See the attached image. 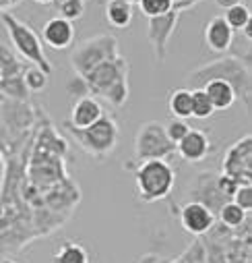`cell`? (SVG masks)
<instances>
[{
	"label": "cell",
	"instance_id": "4",
	"mask_svg": "<svg viewBox=\"0 0 252 263\" xmlns=\"http://www.w3.org/2000/svg\"><path fill=\"white\" fill-rule=\"evenodd\" d=\"M176 172L167 160H147L135 170V186L139 199L145 203L161 201L174 191Z\"/></svg>",
	"mask_w": 252,
	"mask_h": 263
},
{
	"label": "cell",
	"instance_id": "26",
	"mask_svg": "<svg viewBox=\"0 0 252 263\" xmlns=\"http://www.w3.org/2000/svg\"><path fill=\"white\" fill-rule=\"evenodd\" d=\"M163 128H165V135L170 137V141L172 143H178L188 130H191V126H188V122L184 120V118H170L165 124H163Z\"/></svg>",
	"mask_w": 252,
	"mask_h": 263
},
{
	"label": "cell",
	"instance_id": "1",
	"mask_svg": "<svg viewBox=\"0 0 252 263\" xmlns=\"http://www.w3.org/2000/svg\"><path fill=\"white\" fill-rule=\"evenodd\" d=\"M89 89V96L108 100L114 108H122L129 102V60L120 54L110 58L81 77Z\"/></svg>",
	"mask_w": 252,
	"mask_h": 263
},
{
	"label": "cell",
	"instance_id": "33",
	"mask_svg": "<svg viewBox=\"0 0 252 263\" xmlns=\"http://www.w3.org/2000/svg\"><path fill=\"white\" fill-rule=\"evenodd\" d=\"M170 3H174V0H170Z\"/></svg>",
	"mask_w": 252,
	"mask_h": 263
},
{
	"label": "cell",
	"instance_id": "15",
	"mask_svg": "<svg viewBox=\"0 0 252 263\" xmlns=\"http://www.w3.org/2000/svg\"><path fill=\"white\" fill-rule=\"evenodd\" d=\"M106 112H103V106L99 104L97 98L93 96H85V98H79L73 108H71V118L67 120L71 126L75 128H85V126H91L97 118H101Z\"/></svg>",
	"mask_w": 252,
	"mask_h": 263
},
{
	"label": "cell",
	"instance_id": "21",
	"mask_svg": "<svg viewBox=\"0 0 252 263\" xmlns=\"http://www.w3.org/2000/svg\"><path fill=\"white\" fill-rule=\"evenodd\" d=\"M248 216H250V214H246V212H244L242 208H238L234 201L223 203L221 210L217 212V218H219L221 226H225V228H240V226L246 222Z\"/></svg>",
	"mask_w": 252,
	"mask_h": 263
},
{
	"label": "cell",
	"instance_id": "31",
	"mask_svg": "<svg viewBox=\"0 0 252 263\" xmlns=\"http://www.w3.org/2000/svg\"><path fill=\"white\" fill-rule=\"evenodd\" d=\"M0 166H3V152H0Z\"/></svg>",
	"mask_w": 252,
	"mask_h": 263
},
{
	"label": "cell",
	"instance_id": "7",
	"mask_svg": "<svg viewBox=\"0 0 252 263\" xmlns=\"http://www.w3.org/2000/svg\"><path fill=\"white\" fill-rule=\"evenodd\" d=\"M174 154H176V143L170 141L161 122L147 120L139 126L135 137V160L139 164L147 160H167Z\"/></svg>",
	"mask_w": 252,
	"mask_h": 263
},
{
	"label": "cell",
	"instance_id": "29",
	"mask_svg": "<svg viewBox=\"0 0 252 263\" xmlns=\"http://www.w3.org/2000/svg\"><path fill=\"white\" fill-rule=\"evenodd\" d=\"M13 7H15V0H0V11L13 9Z\"/></svg>",
	"mask_w": 252,
	"mask_h": 263
},
{
	"label": "cell",
	"instance_id": "8",
	"mask_svg": "<svg viewBox=\"0 0 252 263\" xmlns=\"http://www.w3.org/2000/svg\"><path fill=\"white\" fill-rule=\"evenodd\" d=\"M221 174L238 184H252V135H244L225 152Z\"/></svg>",
	"mask_w": 252,
	"mask_h": 263
},
{
	"label": "cell",
	"instance_id": "9",
	"mask_svg": "<svg viewBox=\"0 0 252 263\" xmlns=\"http://www.w3.org/2000/svg\"><path fill=\"white\" fill-rule=\"evenodd\" d=\"M178 11L176 7L172 5V9L161 15V17H153L149 19V42L153 46V52H155V62L157 64H163L165 56H167V42L174 33V27L178 23Z\"/></svg>",
	"mask_w": 252,
	"mask_h": 263
},
{
	"label": "cell",
	"instance_id": "25",
	"mask_svg": "<svg viewBox=\"0 0 252 263\" xmlns=\"http://www.w3.org/2000/svg\"><path fill=\"white\" fill-rule=\"evenodd\" d=\"M172 5H174V3H170V0H139L141 13L147 15L149 19L165 15V13L172 9Z\"/></svg>",
	"mask_w": 252,
	"mask_h": 263
},
{
	"label": "cell",
	"instance_id": "28",
	"mask_svg": "<svg viewBox=\"0 0 252 263\" xmlns=\"http://www.w3.org/2000/svg\"><path fill=\"white\" fill-rule=\"evenodd\" d=\"M213 3L219 7V9H229V7H234V5H240L242 3V0H213Z\"/></svg>",
	"mask_w": 252,
	"mask_h": 263
},
{
	"label": "cell",
	"instance_id": "18",
	"mask_svg": "<svg viewBox=\"0 0 252 263\" xmlns=\"http://www.w3.org/2000/svg\"><path fill=\"white\" fill-rule=\"evenodd\" d=\"M167 108L172 112V116L176 118H191V112H193V96H191V89L188 87H180V89H174L170 96H167Z\"/></svg>",
	"mask_w": 252,
	"mask_h": 263
},
{
	"label": "cell",
	"instance_id": "6",
	"mask_svg": "<svg viewBox=\"0 0 252 263\" xmlns=\"http://www.w3.org/2000/svg\"><path fill=\"white\" fill-rule=\"evenodd\" d=\"M118 54V40L114 35H95L75 46V50L71 52V64L75 75L83 77L93 67L110 58H116Z\"/></svg>",
	"mask_w": 252,
	"mask_h": 263
},
{
	"label": "cell",
	"instance_id": "30",
	"mask_svg": "<svg viewBox=\"0 0 252 263\" xmlns=\"http://www.w3.org/2000/svg\"><path fill=\"white\" fill-rule=\"evenodd\" d=\"M33 3H37V5H46V7H50V5H54L56 0H33Z\"/></svg>",
	"mask_w": 252,
	"mask_h": 263
},
{
	"label": "cell",
	"instance_id": "3",
	"mask_svg": "<svg viewBox=\"0 0 252 263\" xmlns=\"http://www.w3.org/2000/svg\"><path fill=\"white\" fill-rule=\"evenodd\" d=\"M65 126L67 133L77 141V145L91 158H106L110 156L116 145H118V139H120V128H118V122L103 114L101 118H97L91 126H85V128H75L71 126L69 122L62 124Z\"/></svg>",
	"mask_w": 252,
	"mask_h": 263
},
{
	"label": "cell",
	"instance_id": "16",
	"mask_svg": "<svg viewBox=\"0 0 252 263\" xmlns=\"http://www.w3.org/2000/svg\"><path fill=\"white\" fill-rule=\"evenodd\" d=\"M203 91L207 93V98H209L211 106L215 108V112H221V110H229V108L234 106V102L238 100V98H236V91H234V87H232L227 81H219V79L205 83Z\"/></svg>",
	"mask_w": 252,
	"mask_h": 263
},
{
	"label": "cell",
	"instance_id": "14",
	"mask_svg": "<svg viewBox=\"0 0 252 263\" xmlns=\"http://www.w3.org/2000/svg\"><path fill=\"white\" fill-rule=\"evenodd\" d=\"M234 35L236 33L225 23L223 15H217L213 19H209L207 25H205V33H203L205 46L211 52H227L232 48V44H234Z\"/></svg>",
	"mask_w": 252,
	"mask_h": 263
},
{
	"label": "cell",
	"instance_id": "22",
	"mask_svg": "<svg viewBox=\"0 0 252 263\" xmlns=\"http://www.w3.org/2000/svg\"><path fill=\"white\" fill-rule=\"evenodd\" d=\"M191 96H193V112H191L193 118H211L215 114V108L211 106L203 89H191Z\"/></svg>",
	"mask_w": 252,
	"mask_h": 263
},
{
	"label": "cell",
	"instance_id": "19",
	"mask_svg": "<svg viewBox=\"0 0 252 263\" xmlns=\"http://www.w3.org/2000/svg\"><path fill=\"white\" fill-rule=\"evenodd\" d=\"M54 263H89V251L77 240H65L54 255Z\"/></svg>",
	"mask_w": 252,
	"mask_h": 263
},
{
	"label": "cell",
	"instance_id": "17",
	"mask_svg": "<svg viewBox=\"0 0 252 263\" xmlns=\"http://www.w3.org/2000/svg\"><path fill=\"white\" fill-rule=\"evenodd\" d=\"M106 21L116 29H126L133 21V5L129 0H108Z\"/></svg>",
	"mask_w": 252,
	"mask_h": 263
},
{
	"label": "cell",
	"instance_id": "2",
	"mask_svg": "<svg viewBox=\"0 0 252 263\" xmlns=\"http://www.w3.org/2000/svg\"><path fill=\"white\" fill-rule=\"evenodd\" d=\"M227 81L234 91L236 98H244L246 106L250 108V69L248 62H242L236 56H225L219 60H213L205 67H199L197 71H193L186 77V85L193 89H203L205 83L209 81Z\"/></svg>",
	"mask_w": 252,
	"mask_h": 263
},
{
	"label": "cell",
	"instance_id": "20",
	"mask_svg": "<svg viewBox=\"0 0 252 263\" xmlns=\"http://www.w3.org/2000/svg\"><path fill=\"white\" fill-rule=\"evenodd\" d=\"M225 23L232 27V31H242L250 21H252V13H250V7L248 5H234L229 9H225V15H223Z\"/></svg>",
	"mask_w": 252,
	"mask_h": 263
},
{
	"label": "cell",
	"instance_id": "11",
	"mask_svg": "<svg viewBox=\"0 0 252 263\" xmlns=\"http://www.w3.org/2000/svg\"><path fill=\"white\" fill-rule=\"evenodd\" d=\"M191 193H193V199L191 201H199V203L207 205L215 214V218H217V212L221 210V205L229 201L227 197L219 191V186H217V174H213V172L199 174L195 178V182H193Z\"/></svg>",
	"mask_w": 252,
	"mask_h": 263
},
{
	"label": "cell",
	"instance_id": "13",
	"mask_svg": "<svg viewBox=\"0 0 252 263\" xmlns=\"http://www.w3.org/2000/svg\"><path fill=\"white\" fill-rule=\"evenodd\" d=\"M39 37L41 44H46L52 50H67L75 42V25L62 17H52L46 21Z\"/></svg>",
	"mask_w": 252,
	"mask_h": 263
},
{
	"label": "cell",
	"instance_id": "5",
	"mask_svg": "<svg viewBox=\"0 0 252 263\" xmlns=\"http://www.w3.org/2000/svg\"><path fill=\"white\" fill-rule=\"evenodd\" d=\"M0 21H3V25H5V29H7L9 37H11V44L17 50V54L21 58H25L27 62H31L33 67L41 69L50 77L52 75V62L48 60V56L44 52L41 37L33 31V27L23 23V21H19L11 13H3L0 15Z\"/></svg>",
	"mask_w": 252,
	"mask_h": 263
},
{
	"label": "cell",
	"instance_id": "27",
	"mask_svg": "<svg viewBox=\"0 0 252 263\" xmlns=\"http://www.w3.org/2000/svg\"><path fill=\"white\" fill-rule=\"evenodd\" d=\"M232 201L238 208H242L246 214H250L252 212V184H240L236 193L232 195Z\"/></svg>",
	"mask_w": 252,
	"mask_h": 263
},
{
	"label": "cell",
	"instance_id": "24",
	"mask_svg": "<svg viewBox=\"0 0 252 263\" xmlns=\"http://www.w3.org/2000/svg\"><path fill=\"white\" fill-rule=\"evenodd\" d=\"M85 15V0H60L58 3V17L67 21H79Z\"/></svg>",
	"mask_w": 252,
	"mask_h": 263
},
{
	"label": "cell",
	"instance_id": "12",
	"mask_svg": "<svg viewBox=\"0 0 252 263\" xmlns=\"http://www.w3.org/2000/svg\"><path fill=\"white\" fill-rule=\"evenodd\" d=\"M176 154L186 162H203L211 154V141L207 130L203 128H191L188 133L176 143Z\"/></svg>",
	"mask_w": 252,
	"mask_h": 263
},
{
	"label": "cell",
	"instance_id": "10",
	"mask_svg": "<svg viewBox=\"0 0 252 263\" xmlns=\"http://www.w3.org/2000/svg\"><path fill=\"white\" fill-rule=\"evenodd\" d=\"M215 220H217L215 214L199 201H186L180 210V224L188 234H193V236L207 234L215 226Z\"/></svg>",
	"mask_w": 252,
	"mask_h": 263
},
{
	"label": "cell",
	"instance_id": "23",
	"mask_svg": "<svg viewBox=\"0 0 252 263\" xmlns=\"http://www.w3.org/2000/svg\"><path fill=\"white\" fill-rule=\"evenodd\" d=\"M23 83H25L27 91L37 93V91H44L48 87V75L37 67H27L23 71Z\"/></svg>",
	"mask_w": 252,
	"mask_h": 263
},
{
	"label": "cell",
	"instance_id": "32",
	"mask_svg": "<svg viewBox=\"0 0 252 263\" xmlns=\"http://www.w3.org/2000/svg\"><path fill=\"white\" fill-rule=\"evenodd\" d=\"M129 3H131V5H133V3H139V0H129Z\"/></svg>",
	"mask_w": 252,
	"mask_h": 263
}]
</instances>
